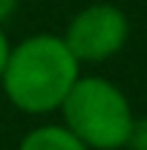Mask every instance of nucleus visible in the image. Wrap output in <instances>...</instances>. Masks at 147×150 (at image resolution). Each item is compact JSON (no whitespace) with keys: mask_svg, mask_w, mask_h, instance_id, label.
I'll return each mask as SVG.
<instances>
[{"mask_svg":"<svg viewBox=\"0 0 147 150\" xmlns=\"http://www.w3.org/2000/svg\"><path fill=\"white\" fill-rule=\"evenodd\" d=\"M81 75L69 46L58 32H35L12 43L6 67L0 75V90L6 101L23 115H52Z\"/></svg>","mask_w":147,"mask_h":150,"instance_id":"nucleus-1","label":"nucleus"},{"mask_svg":"<svg viewBox=\"0 0 147 150\" xmlns=\"http://www.w3.org/2000/svg\"><path fill=\"white\" fill-rule=\"evenodd\" d=\"M61 124L90 150H124L136 110L127 93L104 75H78L61 104Z\"/></svg>","mask_w":147,"mask_h":150,"instance_id":"nucleus-2","label":"nucleus"},{"mask_svg":"<svg viewBox=\"0 0 147 150\" xmlns=\"http://www.w3.org/2000/svg\"><path fill=\"white\" fill-rule=\"evenodd\" d=\"M61 38L81 67L104 64L127 46L130 20L115 3H90L69 18Z\"/></svg>","mask_w":147,"mask_h":150,"instance_id":"nucleus-3","label":"nucleus"},{"mask_svg":"<svg viewBox=\"0 0 147 150\" xmlns=\"http://www.w3.org/2000/svg\"><path fill=\"white\" fill-rule=\"evenodd\" d=\"M18 150H90V147L81 144L61 121H46L26 133L18 142Z\"/></svg>","mask_w":147,"mask_h":150,"instance_id":"nucleus-4","label":"nucleus"},{"mask_svg":"<svg viewBox=\"0 0 147 150\" xmlns=\"http://www.w3.org/2000/svg\"><path fill=\"white\" fill-rule=\"evenodd\" d=\"M124 150H147V115H136Z\"/></svg>","mask_w":147,"mask_h":150,"instance_id":"nucleus-5","label":"nucleus"},{"mask_svg":"<svg viewBox=\"0 0 147 150\" xmlns=\"http://www.w3.org/2000/svg\"><path fill=\"white\" fill-rule=\"evenodd\" d=\"M9 49H12V40L6 35L3 23H0V75H3V67H6V58H9Z\"/></svg>","mask_w":147,"mask_h":150,"instance_id":"nucleus-6","label":"nucleus"},{"mask_svg":"<svg viewBox=\"0 0 147 150\" xmlns=\"http://www.w3.org/2000/svg\"><path fill=\"white\" fill-rule=\"evenodd\" d=\"M18 3H20V0H0V23H6V20L15 15Z\"/></svg>","mask_w":147,"mask_h":150,"instance_id":"nucleus-7","label":"nucleus"}]
</instances>
